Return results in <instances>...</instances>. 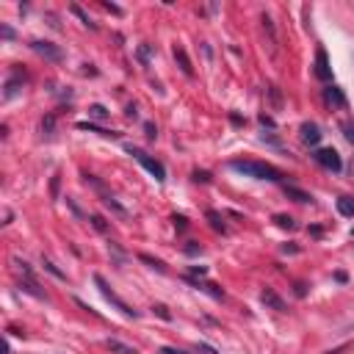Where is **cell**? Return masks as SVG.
<instances>
[{
    "label": "cell",
    "mask_w": 354,
    "mask_h": 354,
    "mask_svg": "<svg viewBox=\"0 0 354 354\" xmlns=\"http://www.w3.org/2000/svg\"><path fill=\"white\" fill-rule=\"evenodd\" d=\"M174 61L180 64L183 75H188V78H191V75H194V66H191V61H188V53L180 47V44H174Z\"/></svg>",
    "instance_id": "cell-12"
},
{
    "label": "cell",
    "mask_w": 354,
    "mask_h": 354,
    "mask_svg": "<svg viewBox=\"0 0 354 354\" xmlns=\"http://www.w3.org/2000/svg\"><path fill=\"white\" fill-rule=\"evenodd\" d=\"M150 55H152V47L150 44H141V47H138V61H141V64H150Z\"/></svg>",
    "instance_id": "cell-27"
},
{
    "label": "cell",
    "mask_w": 354,
    "mask_h": 354,
    "mask_svg": "<svg viewBox=\"0 0 354 354\" xmlns=\"http://www.w3.org/2000/svg\"><path fill=\"white\" fill-rule=\"evenodd\" d=\"M186 255H188V258H197V255H202V246H199L197 241H188V244H186Z\"/></svg>",
    "instance_id": "cell-28"
},
{
    "label": "cell",
    "mask_w": 354,
    "mask_h": 354,
    "mask_svg": "<svg viewBox=\"0 0 354 354\" xmlns=\"http://www.w3.org/2000/svg\"><path fill=\"white\" fill-rule=\"evenodd\" d=\"M111 252H114V260H116V263H125V252H122V249H119V244H114V241H111Z\"/></svg>",
    "instance_id": "cell-32"
},
{
    "label": "cell",
    "mask_w": 354,
    "mask_h": 354,
    "mask_svg": "<svg viewBox=\"0 0 354 354\" xmlns=\"http://www.w3.org/2000/svg\"><path fill=\"white\" fill-rule=\"evenodd\" d=\"M324 102L327 105H332V108H346L349 105V100H346V94H343V89H338L335 83H330L324 89Z\"/></svg>",
    "instance_id": "cell-6"
},
{
    "label": "cell",
    "mask_w": 354,
    "mask_h": 354,
    "mask_svg": "<svg viewBox=\"0 0 354 354\" xmlns=\"http://www.w3.org/2000/svg\"><path fill=\"white\" fill-rule=\"evenodd\" d=\"M0 33H3L6 42H11V39H14V28H8V25H0Z\"/></svg>",
    "instance_id": "cell-36"
},
{
    "label": "cell",
    "mask_w": 354,
    "mask_h": 354,
    "mask_svg": "<svg viewBox=\"0 0 354 354\" xmlns=\"http://www.w3.org/2000/svg\"><path fill=\"white\" fill-rule=\"evenodd\" d=\"M338 213H341V216H354V197L338 199Z\"/></svg>",
    "instance_id": "cell-18"
},
{
    "label": "cell",
    "mask_w": 354,
    "mask_h": 354,
    "mask_svg": "<svg viewBox=\"0 0 354 354\" xmlns=\"http://www.w3.org/2000/svg\"><path fill=\"white\" fill-rule=\"evenodd\" d=\"M102 8H105V11H111V14H122V8L114 6V3H102Z\"/></svg>",
    "instance_id": "cell-41"
},
{
    "label": "cell",
    "mask_w": 354,
    "mask_h": 354,
    "mask_svg": "<svg viewBox=\"0 0 354 354\" xmlns=\"http://www.w3.org/2000/svg\"><path fill=\"white\" fill-rule=\"evenodd\" d=\"M78 130H89V133H97V136H105V138H119V133H114V130H105V127H97V125H91V122H78Z\"/></svg>",
    "instance_id": "cell-15"
},
{
    "label": "cell",
    "mask_w": 354,
    "mask_h": 354,
    "mask_svg": "<svg viewBox=\"0 0 354 354\" xmlns=\"http://www.w3.org/2000/svg\"><path fill=\"white\" fill-rule=\"evenodd\" d=\"M269 94H271V100H274V105H277V108H280V105H282V97H280V89H277V86H271V89H269Z\"/></svg>",
    "instance_id": "cell-34"
},
{
    "label": "cell",
    "mask_w": 354,
    "mask_h": 354,
    "mask_svg": "<svg viewBox=\"0 0 354 354\" xmlns=\"http://www.w3.org/2000/svg\"><path fill=\"white\" fill-rule=\"evenodd\" d=\"M152 313H155L158 318H163V321H172V313H169L163 305H155V307H152Z\"/></svg>",
    "instance_id": "cell-31"
},
{
    "label": "cell",
    "mask_w": 354,
    "mask_h": 354,
    "mask_svg": "<svg viewBox=\"0 0 354 354\" xmlns=\"http://www.w3.org/2000/svg\"><path fill=\"white\" fill-rule=\"evenodd\" d=\"M58 188H61V174H53V180H50V197L58 199Z\"/></svg>",
    "instance_id": "cell-29"
},
{
    "label": "cell",
    "mask_w": 354,
    "mask_h": 354,
    "mask_svg": "<svg viewBox=\"0 0 354 354\" xmlns=\"http://www.w3.org/2000/svg\"><path fill=\"white\" fill-rule=\"evenodd\" d=\"M30 50H33V53H39L42 58H47V61H55V64H58V61H64V50H61L58 44H53V42L33 39V42H30Z\"/></svg>",
    "instance_id": "cell-5"
},
{
    "label": "cell",
    "mask_w": 354,
    "mask_h": 354,
    "mask_svg": "<svg viewBox=\"0 0 354 354\" xmlns=\"http://www.w3.org/2000/svg\"><path fill=\"white\" fill-rule=\"evenodd\" d=\"M19 291H25V294H30V296H36V299L47 302V294H44V291L39 288L33 280H28V277H22V282H19Z\"/></svg>",
    "instance_id": "cell-13"
},
{
    "label": "cell",
    "mask_w": 354,
    "mask_h": 354,
    "mask_svg": "<svg viewBox=\"0 0 354 354\" xmlns=\"http://www.w3.org/2000/svg\"><path fill=\"white\" fill-rule=\"evenodd\" d=\"M91 116H94V119H108V116H111V111L108 108H105V105H100V102H97V105H91Z\"/></svg>",
    "instance_id": "cell-26"
},
{
    "label": "cell",
    "mask_w": 354,
    "mask_h": 354,
    "mask_svg": "<svg viewBox=\"0 0 354 354\" xmlns=\"http://www.w3.org/2000/svg\"><path fill=\"white\" fill-rule=\"evenodd\" d=\"M161 354H186V352H180V349H172V346H163Z\"/></svg>",
    "instance_id": "cell-44"
},
{
    "label": "cell",
    "mask_w": 354,
    "mask_h": 354,
    "mask_svg": "<svg viewBox=\"0 0 354 354\" xmlns=\"http://www.w3.org/2000/svg\"><path fill=\"white\" fill-rule=\"evenodd\" d=\"M144 133H147V138H150V141H155V136H158V127L152 125V122H144Z\"/></svg>",
    "instance_id": "cell-33"
},
{
    "label": "cell",
    "mask_w": 354,
    "mask_h": 354,
    "mask_svg": "<svg viewBox=\"0 0 354 354\" xmlns=\"http://www.w3.org/2000/svg\"><path fill=\"white\" fill-rule=\"evenodd\" d=\"M42 266H44V271H50V274H53V277H58V280H66V274H64V271H61L58 266L53 263V260L42 258Z\"/></svg>",
    "instance_id": "cell-25"
},
{
    "label": "cell",
    "mask_w": 354,
    "mask_h": 354,
    "mask_svg": "<svg viewBox=\"0 0 354 354\" xmlns=\"http://www.w3.org/2000/svg\"><path fill=\"white\" fill-rule=\"evenodd\" d=\"M282 252H288V255H296V252H299V246H288V244H285V246H282Z\"/></svg>",
    "instance_id": "cell-45"
},
{
    "label": "cell",
    "mask_w": 354,
    "mask_h": 354,
    "mask_svg": "<svg viewBox=\"0 0 354 354\" xmlns=\"http://www.w3.org/2000/svg\"><path fill=\"white\" fill-rule=\"evenodd\" d=\"M316 75L321 80H332V66H330V61H327V53L321 47L316 50Z\"/></svg>",
    "instance_id": "cell-10"
},
{
    "label": "cell",
    "mask_w": 354,
    "mask_h": 354,
    "mask_svg": "<svg viewBox=\"0 0 354 354\" xmlns=\"http://www.w3.org/2000/svg\"><path fill=\"white\" fill-rule=\"evenodd\" d=\"M69 11H72V14H75V17H78V19H80V22H83V25H86V28H91V30H97V25H94V22H91V17H89V14H86V11H83V8H80V6H78V3H72V6H69Z\"/></svg>",
    "instance_id": "cell-19"
},
{
    "label": "cell",
    "mask_w": 354,
    "mask_h": 354,
    "mask_svg": "<svg viewBox=\"0 0 354 354\" xmlns=\"http://www.w3.org/2000/svg\"><path fill=\"white\" fill-rule=\"evenodd\" d=\"M208 222H210V227L216 230V233H227V224H224L222 213H216V210H208Z\"/></svg>",
    "instance_id": "cell-16"
},
{
    "label": "cell",
    "mask_w": 354,
    "mask_h": 354,
    "mask_svg": "<svg viewBox=\"0 0 354 354\" xmlns=\"http://www.w3.org/2000/svg\"><path fill=\"white\" fill-rule=\"evenodd\" d=\"M172 222H174V227H177V230H186L188 227V219L186 216H172Z\"/></svg>",
    "instance_id": "cell-35"
},
{
    "label": "cell",
    "mask_w": 354,
    "mask_h": 354,
    "mask_svg": "<svg viewBox=\"0 0 354 354\" xmlns=\"http://www.w3.org/2000/svg\"><path fill=\"white\" fill-rule=\"evenodd\" d=\"M22 83H25V72H19V69H14V75L6 80V91H3V97L6 100H11V97H17L19 94V89H22Z\"/></svg>",
    "instance_id": "cell-9"
},
{
    "label": "cell",
    "mask_w": 354,
    "mask_h": 354,
    "mask_svg": "<svg viewBox=\"0 0 354 354\" xmlns=\"http://www.w3.org/2000/svg\"><path fill=\"white\" fill-rule=\"evenodd\" d=\"M260 302H263L266 307H271V310H277V313H288V305L277 296L274 288H266L263 294H260Z\"/></svg>",
    "instance_id": "cell-8"
},
{
    "label": "cell",
    "mask_w": 354,
    "mask_h": 354,
    "mask_svg": "<svg viewBox=\"0 0 354 354\" xmlns=\"http://www.w3.org/2000/svg\"><path fill=\"white\" fill-rule=\"evenodd\" d=\"M285 197H291V199H296V202H302V205H310L313 202V197L307 191H302V188H296V186H285Z\"/></svg>",
    "instance_id": "cell-14"
},
{
    "label": "cell",
    "mask_w": 354,
    "mask_h": 354,
    "mask_svg": "<svg viewBox=\"0 0 354 354\" xmlns=\"http://www.w3.org/2000/svg\"><path fill=\"white\" fill-rule=\"evenodd\" d=\"M274 222H277V227H282V230H296V222L291 216H285V213H277Z\"/></svg>",
    "instance_id": "cell-23"
},
{
    "label": "cell",
    "mask_w": 354,
    "mask_h": 354,
    "mask_svg": "<svg viewBox=\"0 0 354 354\" xmlns=\"http://www.w3.org/2000/svg\"><path fill=\"white\" fill-rule=\"evenodd\" d=\"M313 158H316V163H318V166L330 169V172H341V169H343L341 155H338V150H332V147H324V150H316V152H313Z\"/></svg>",
    "instance_id": "cell-4"
},
{
    "label": "cell",
    "mask_w": 354,
    "mask_h": 354,
    "mask_svg": "<svg viewBox=\"0 0 354 354\" xmlns=\"http://www.w3.org/2000/svg\"><path fill=\"white\" fill-rule=\"evenodd\" d=\"M105 346H108L114 354H136V349H133V346H127V343H122V341H111V338L105 341Z\"/></svg>",
    "instance_id": "cell-17"
},
{
    "label": "cell",
    "mask_w": 354,
    "mask_h": 354,
    "mask_svg": "<svg viewBox=\"0 0 354 354\" xmlns=\"http://www.w3.org/2000/svg\"><path fill=\"white\" fill-rule=\"evenodd\" d=\"M66 205H69V210H72V213H75V216H78V219H83V210H80V208H78V205H75V202H72V199H69V197H66Z\"/></svg>",
    "instance_id": "cell-40"
},
{
    "label": "cell",
    "mask_w": 354,
    "mask_h": 354,
    "mask_svg": "<svg viewBox=\"0 0 354 354\" xmlns=\"http://www.w3.org/2000/svg\"><path fill=\"white\" fill-rule=\"evenodd\" d=\"M138 260H141V263H147L150 269H155V271H161V274H166V266H163V260H155V258H150V255H138Z\"/></svg>",
    "instance_id": "cell-22"
},
{
    "label": "cell",
    "mask_w": 354,
    "mask_h": 354,
    "mask_svg": "<svg viewBox=\"0 0 354 354\" xmlns=\"http://www.w3.org/2000/svg\"><path fill=\"white\" fill-rule=\"evenodd\" d=\"M299 133H302V141H305L307 147H318V141H321V136H324L316 122H305V125L299 127Z\"/></svg>",
    "instance_id": "cell-7"
},
{
    "label": "cell",
    "mask_w": 354,
    "mask_h": 354,
    "mask_svg": "<svg viewBox=\"0 0 354 354\" xmlns=\"http://www.w3.org/2000/svg\"><path fill=\"white\" fill-rule=\"evenodd\" d=\"M335 280H338V282H346V280H349V277H346V271H338V274H335Z\"/></svg>",
    "instance_id": "cell-48"
},
{
    "label": "cell",
    "mask_w": 354,
    "mask_h": 354,
    "mask_svg": "<svg viewBox=\"0 0 354 354\" xmlns=\"http://www.w3.org/2000/svg\"><path fill=\"white\" fill-rule=\"evenodd\" d=\"M94 285L100 288V294L105 296V302H111V305H114L116 310L122 313V316H127V318H138V310H133V307L127 305V302H122L119 296H116L114 291H111V285L105 282V277H102V274H94Z\"/></svg>",
    "instance_id": "cell-2"
},
{
    "label": "cell",
    "mask_w": 354,
    "mask_h": 354,
    "mask_svg": "<svg viewBox=\"0 0 354 354\" xmlns=\"http://www.w3.org/2000/svg\"><path fill=\"white\" fill-rule=\"evenodd\" d=\"M39 127H42V136L53 138V133H55V116H53V114H47V116L42 119V125H39Z\"/></svg>",
    "instance_id": "cell-21"
},
{
    "label": "cell",
    "mask_w": 354,
    "mask_h": 354,
    "mask_svg": "<svg viewBox=\"0 0 354 354\" xmlns=\"http://www.w3.org/2000/svg\"><path fill=\"white\" fill-rule=\"evenodd\" d=\"M307 291H305V282H296V296H305Z\"/></svg>",
    "instance_id": "cell-46"
},
{
    "label": "cell",
    "mask_w": 354,
    "mask_h": 354,
    "mask_svg": "<svg viewBox=\"0 0 354 354\" xmlns=\"http://www.w3.org/2000/svg\"><path fill=\"white\" fill-rule=\"evenodd\" d=\"M102 202L108 205V208H111V210H116V213H119V216H127V210H125V208H122V205H119V202H116V199H114V197H111V194H102Z\"/></svg>",
    "instance_id": "cell-24"
},
{
    "label": "cell",
    "mask_w": 354,
    "mask_h": 354,
    "mask_svg": "<svg viewBox=\"0 0 354 354\" xmlns=\"http://www.w3.org/2000/svg\"><path fill=\"white\" fill-rule=\"evenodd\" d=\"M343 133H346V138L354 144V125H352V122H346V125H343Z\"/></svg>",
    "instance_id": "cell-39"
},
{
    "label": "cell",
    "mask_w": 354,
    "mask_h": 354,
    "mask_svg": "<svg viewBox=\"0 0 354 354\" xmlns=\"http://www.w3.org/2000/svg\"><path fill=\"white\" fill-rule=\"evenodd\" d=\"M197 352H202V354H219L213 346H208V343H197Z\"/></svg>",
    "instance_id": "cell-38"
},
{
    "label": "cell",
    "mask_w": 354,
    "mask_h": 354,
    "mask_svg": "<svg viewBox=\"0 0 354 354\" xmlns=\"http://www.w3.org/2000/svg\"><path fill=\"white\" fill-rule=\"evenodd\" d=\"M263 25H266V30H269L271 36H274V25H271V17H269V14H263Z\"/></svg>",
    "instance_id": "cell-42"
},
{
    "label": "cell",
    "mask_w": 354,
    "mask_h": 354,
    "mask_svg": "<svg viewBox=\"0 0 354 354\" xmlns=\"http://www.w3.org/2000/svg\"><path fill=\"white\" fill-rule=\"evenodd\" d=\"M260 125H266V127H274V119H271V116H266V114H260Z\"/></svg>",
    "instance_id": "cell-43"
},
{
    "label": "cell",
    "mask_w": 354,
    "mask_h": 354,
    "mask_svg": "<svg viewBox=\"0 0 354 354\" xmlns=\"http://www.w3.org/2000/svg\"><path fill=\"white\" fill-rule=\"evenodd\" d=\"M205 274H208V269H205V266H191L186 277H191V280H199V277H205Z\"/></svg>",
    "instance_id": "cell-30"
},
{
    "label": "cell",
    "mask_w": 354,
    "mask_h": 354,
    "mask_svg": "<svg viewBox=\"0 0 354 354\" xmlns=\"http://www.w3.org/2000/svg\"><path fill=\"white\" fill-rule=\"evenodd\" d=\"M89 222H91V227H94L97 233H102V235H108V233H111V224L105 222V219H102V216H97V213H94V216L89 219Z\"/></svg>",
    "instance_id": "cell-20"
},
{
    "label": "cell",
    "mask_w": 354,
    "mask_h": 354,
    "mask_svg": "<svg viewBox=\"0 0 354 354\" xmlns=\"http://www.w3.org/2000/svg\"><path fill=\"white\" fill-rule=\"evenodd\" d=\"M194 180L197 183H210V172H194Z\"/></svg>",
    "instance_id": "cell-37"
},
{
    "label": "cell",
    "mask_w": 354,
    "mask_h": 354,
    "mask_svg": "<svg viewBox=\"0 0 354 354\" xmlns=\"http://www.w3.org/2000/svg\"><path fill=\"white\" fill-rule=\"evenodd\" d=\"M230 119H233V125H244V119H241L238 114H230Z\"/></svg>",
    "instance_id": "cell-47"
},
{
    "label": "cell",
    "mask_w": 354,
    "mask_h": 354,
    "mask_svg": "<svg viewBox=\"0 0 354 354\" xmlns=\"http://www.w3.org/2000/svg\"><path fill=\"white\" fill-rule=\"evenodd\" d=\"M127 152H130V155L136 158V161L141 163V166H144L147 172H150L152 177L158 180V183L166 180V169H163V163H161V161H155V158H150L144 150H138V147H130V144H127Z\"/></svg>",
    "instance_id": "cell-3"
},
{
    "label": "cell",
    "mask_w": 354,
    "mask_h": 354,
    "mask_svg": "<svg viewBox=\"0 0 354 354\" xmlns=\"http://www.w3.org/2000/svg\"><path fill=\"white\" fill-rule=\"evenodd\" d=\"M188 282H194V285H197L199 291H205V294L208 296H213V299H224V291L219 288L216 282H199V280H191V277H186Z\"/></svg>",
    "instance_id": "cell-11"
},
{
    "label": "cell",
    "mask_w": 354,
    "mask_h": 354,
    "mask_svg": "<svg viewBox=\"0 0 354 354\" xmlns=\"http://www.w3.org/2000/svg\"><path fill=\"white\" fill-rule=\"evenodd\" d=\"M230 169L244 177H255V180H269V183H280L282 174L277 172L274 166L269 163H260V161H230Z\"/></svg>",
    "instance_id": "cell-1"
}]
</instances>
